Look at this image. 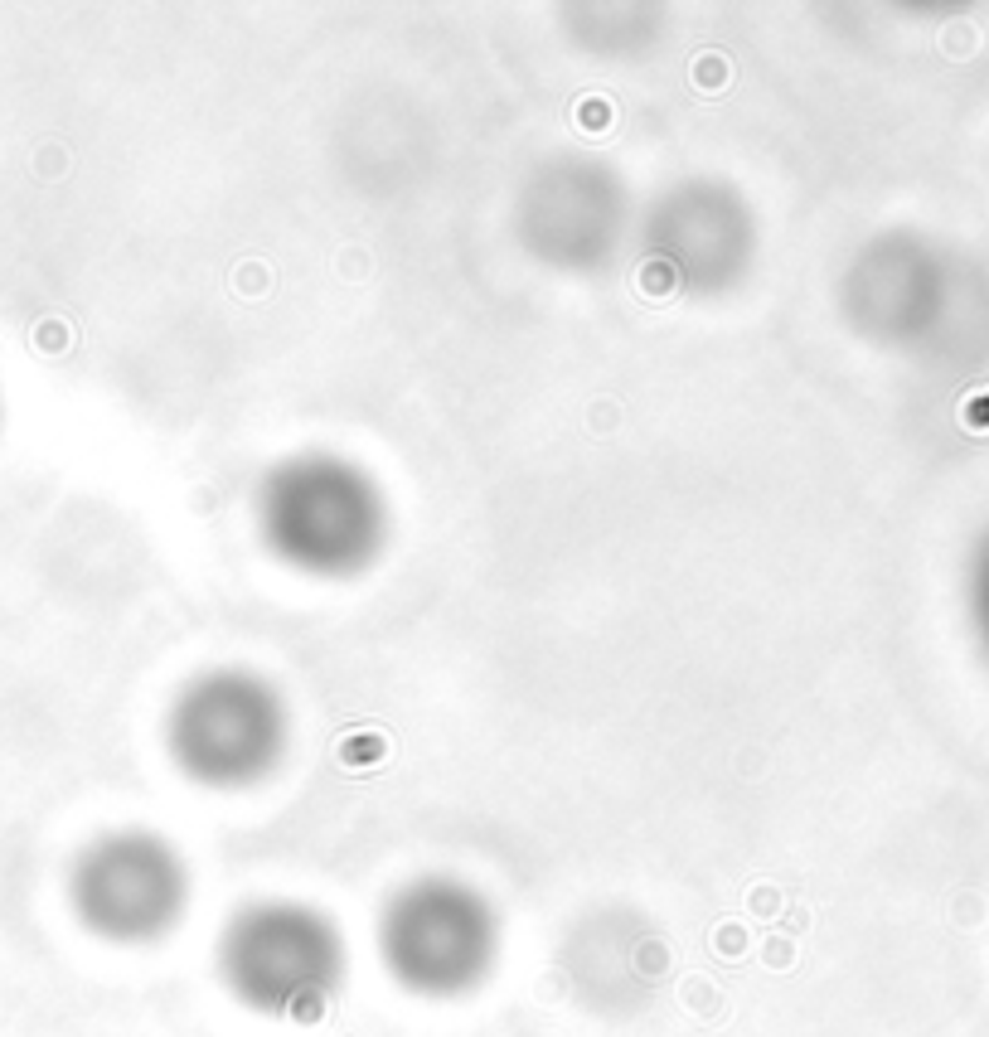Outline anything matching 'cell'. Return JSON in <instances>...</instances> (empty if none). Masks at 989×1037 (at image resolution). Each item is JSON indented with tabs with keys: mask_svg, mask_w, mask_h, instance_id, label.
<instances>
[{
	"mask_svg": "<svg viewBox=\"0 0 989 1037\" xmlns=\"http://www.w3.org/2000/svg\"><path fill=\"white\" fill-rule=\"evenodd\" d=\"M253 514L262 548L316 582L364 577L393 538V504L383 480L330 446L282 456L262 475Z\"/></svg>",
	"mask_w": 989,
	"mask_h": 1037,
	"instance_id": "1",
	"label": "cell"
},
{
	"mask_svg": "<svg viewBox=\"0 0 989 1037\" xmlns=\"http://www.w3.org/2000/svg\"><path fill=\"white\" fill-rule=\"evenodd\" d=\"M160 742L170 766L199 790H253L291 752V703L248 664H209L170 693Z\"/></svg>",
	"mask_w": 989,
	"mask_h": 1037,
	"instance_id": "2",
	"label": "cell"
},
{
	"mask_svg": "<svg viewBox=\"0 0 989 1037\" xmlns=\"http://www.w3.org/2000/svg\"><path fill=\"white\" fill-rule=\"evenodd\" d=\"M214 960L228 994L277 1023L325 1018L350 975V945L335 916L296 897L243 902L219 931Z\"/></svg>",
	"mask_w": 989,
	"mask_h": 1037,
	"instance_id": "3",
	"label": "cell"
},
{
	"mask_svg": "<svg viewBox=\"0 0 989 1037\" xmlns=\"http://www.w3.org/2000/svg\"><path fill=\"white\" fill-rule=\"evenodd\" d=\"M379 960L413 999H466L500 965V907L456 873H417L388 892L374 926Z\"/></svg>",
	"mask_w": 989,
	"mask_h": 1037,
	"instance_id": "4",
	"label": "cell"
},
{
	"mask_svg": "<svg viewBox=\"0 0 989 1037\" xmlns=\"http://www.w3.org/2000/svg\"><path fill=\"white\" fill-rule=\"evenodd\" d=\"M626 175L597 151H548L514 189L510 228L529 262L563 277H597L636 238Z\"/></svg>",
	"mask_w": 989,
	"mask_h": 1037,
	"instance_id": "5",
	"label": "cell"
},
{
	"mask_svg": "<svg viewBox=\"0 0 989 1037\" xmlns=\"http://www.w3.org/2000/svg\"><path fill=\"white\" fill-rule=\"evenodd\" d=\"M645 272L665 291L723 301L747 286L762 257L752 199L723 175H684L660 189L636 219Z\"/></svg>",
	"mask_w": 989,
	"mask_h": 1037,
	"instance_id": "6",
	"label": "cell"
},
{
	"mask_svg": "<svg viewBox=\"0 0 989 1037\" xmlns=\"http://www.w3.org/2000/svg\"><path fill=\"white\" fill-rule=\"evenodd\" d=\"M194 897L185 853L165 834L122 824L83 844L68 868V902L83 931L107 945H156L165 941Z\"/></svg>",
	"mask_w": 989,
	"mask_h": 1037,
	"instance_id": "7",
	"label": "cell"
},
{
	"mask_svg": "<svg viewBox=\"0 0 989 1037\" xmlns=\"http://www.w3.org/2000/svg\"><path fill=\"white\" fill-rule=\"evenodd\" d=\"M956 311L951 252L912 228L873 233L839 272L844 325L878 349H926Z\"/></svg>",
	"mask_w": 989,
	"mask_h": 1037,
	"instance_id": "8",
	"label": "cell"
},
{
	"mask_svg": "<svg viewBox=\"0 0 989 1037\" xmlns=\"http://www.w3.org/2000/svg\"><path fill=\"white\" fill-rule=\"evenodd\" d=\"M970 611H975V626H980V640L989 650V538L975 558V572H970Z\"/></svg>",
	"mask_w": 989,
	"mask_h": 1037,
	"instance_id": "9",
	"label": "cell"
}]
</instances>
